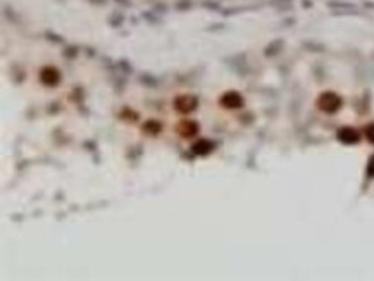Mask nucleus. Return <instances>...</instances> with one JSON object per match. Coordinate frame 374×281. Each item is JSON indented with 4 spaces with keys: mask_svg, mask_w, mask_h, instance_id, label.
I'll list each match as a JSON object with an SVG mask.
<instances>
[{
    "mask_svg": "<svg viewBox=\"0 0 374 281\" xmlns=\"http://www.w3.org/2000/svg\"><path fill=\"white\" fill-rule=\"evenodd\" d=\"M338 138L342 140L343 143H357L359 142V133L352 128H343L342 131L338 133Z\"/></svg>",
    "mask_w": 374,
    "mask_h": 281,
    "instance_id": "0eeeda50",
    "label": "nucleus"
},
{
    "mask_svg": "<svg viewBox=\"0 0 374 281\" xmlns=\"http://www.w3.org/2000/svg\"><path fill=\"white\" fill-rule=\"evenodd\" d=\"M366 135H367V138H369L371 142L374 143V124H371L369 128L366 130Z\"/></svg>",
    "mask_w": 374,
    "mask_h": 281,
    "instance_id": "1a4fd4ad",
    "label": "nucleus"
},
{
    "mask_svg": "<svg viewBox=\"0 0 374 281\" xmlns=\"http://www.w3.org/2000/svg\"><path fill=\"white\" fill-rule=\"evenodd\" d=\"M178 133L183 138H192L198 133V124L195 121H181L178 124Z\"/></svg>",
    "mask_w": 374,
    "mask_h": 281,
    "instance_id": "423d86ee",
    "label": "nucleus"
},
{
    "mask_svg": "<svg viewBox=\"0 0 374 281\" xmlns=\"http://www.w3.org/2000/svg\"><path fill=\"white\" fill-rule=\"evenodd\" d=\"M143 131L149 133V135L155 136L159 135L160 131H162V124L159 123V121H147L145 124H143Z\"/></svg>",
    "mask_w": 374,
    "mask_h": 281,
    "instance_id": "6e6552de",
    "label": "nucleus"
},
{
    "mask_svg": "<svg viewBox=\"0 0 374 281\" xmlns=\"http://www.w3.org/2000/svg\"><path fill=\"white\" fill-rule=\"evenodd\" d=\"M369 173H371V174H373V176H374V157H373V159H371V166H369Z\"/></svg>",
    "mask_w": 374,
    "mask_h": 281,
    "instance_id": "9d476101",
    "label": "nucleus"
},
{
    "mask_svg": "<svg viewBox=\"0 0 374 281\" xmlns=\"http://www.w3.org/2000/svg\"><path fill=\"white\" fill-rule=\"evenodd\" d=\"M342 106V99L336 93H323L319 99V107L326 112H334L338 107Z\"/></svg>",
    "mask_w": 374,
    "mask_h": 281,
    "instance_id": "7ed1b4c3",
    "label": "nucleus"
},
{
    "mask_svg": "<svg viewBox=\"0 0 374 281\" xmlns=\"http://www.w3.org/2000/svg\"><path fill=\"white\" fill-rule=\"evenodd\" d=\"M214 149H216V143L207 138L198 140V142H195L192 145V152L195 153V155H209Z\"/></svg>",
    "mask_w": 374,
    "mask_h": 281,
    "instance_id": "39448f33",
    "label": "nucleus"
},
{
    "mask_svg": "<svg viewBox=\"0 0 374 281\" xmlns=\"http://www.w3.org/2000/svg\"><path fill=\"white\" fill-rule=\"evenodd\" d=\"M198 106V99L195 95H179L178 99L175 100V107L183 114H188L192 110L197 109Z\"/></svg>",
    "mask_w": 374,
    "mask_h": 281,
    "instance_id": "f03ea898",
    "label": "nucleus"
},
{
    "mask_svg": "<svg viewBox=\"0 0 374 281\" xmlns=\"http://www.w3.org/2000/svg\"><path fill=\"white\" fill-rule=\"evenodd\" d=\"M221 106L226 107V109H240L243 106V99L238 91H226L224 95L221 97Z\"/></svg>",
    "mask_w": 374,
    "mask_h": 281,
    "instance_id": "20e7f679",
    "label": "nucleus"
},
{
    "mask_svg": "<svg viewBox=\"0 0 374 281\" xmlns=\"http://www.w3.org/2000/svg\"><path fill=\"white\" fill-rule=\"evenodd\" d=\"M40 81L45 86H57L61 83V73H59L57 67L54 66H45L40 71Z\"/></svg>",
    "mask_w": 374,
    "mask_h": 281,
    "instance_id": "f257e3e1",
    "label": "nucleus"
}]
</instances>
